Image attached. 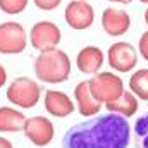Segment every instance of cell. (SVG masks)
Returning a JSON list of instances; mask_svg holds the SVG:
<instances>
[{
	"label": "cell",
	"instance_id": "15",
	"mask_svg": "<svg viewBox=\"0 0 148 148\" xmlns=\"http://www.w3.org/2000/svg\"><path fill=\"white\" fill-rule=\"evenodd\" d=\"M26 115L12 107H0V133H17L24 129Z\"/></svg>",
	"mask_w": 148,
	"mask_h": 148
},
{
	"label": "cell",
	"instance_id": "22",
	"mask_svg": "<svg viewBox=\"0 0 148 148\" xmlns=\"http://www.w3.org/2000/svg\"><path fill=\"white\" fill-rule=\"evenodd\" d=\"M0 148H14V147H12V143L7 138H2L0 136Z\"/></svg>",
	"mask_w": 148,
	"mask_h": 148
},
{
	"label": "cell",
	"instance_id": "18",
	"mask_svg": "<svg viewBox=\"0 0 148 148\" xmlns=\"http://www.w3.org/2000/svg\"><path fill=\"white\" fill-rule=\"evenodd\" d=\"M29 0H0V10L9 14V16H16L24 12V9L28 7Z\"/></svg>",
	"mask_w": 148,
	"mask_h": 148
},
{
	"label": "cell",
	"instance_id": "24",
	"mask_svg": "<svg viewBox=\"0 0 148 148\" xmlns=\"http://www.w3.org/2000/svg\"><path fill=\"white\" fill-rule=\"evenodd\" d=\"M143 19H145V23H147V26H148V7L145 9V14H143Z\"/></svg>",
	"mask_w": 148,
	"mask_h": 148
},
{
	"label": "cell",
	"instance_id": "25",
	"mask_svg": "<svg viewBox=\"0 0 148 148\" xmlns=\"http://www.w3.org/2000/svg\"><path fill=\"white\" fill-rule=\"evenodd\" d=\"M140 2H141V3H147V5H148V0H140Z\"/></svg>",
	"mask_w": 148,
	"mask_h": 148
},
{
	"label": "cell",
	"instance_id": "16",
	"mask_svg": "<svg viewBox=\"0 0 148 148\" xmlns=\"http://www.w3.org/2000/svg\"><path fill=\"white\" fill-rule=\"evenodd\" d=\"M129 90L138 97V100L148 102V69H138L129 77Z\"/></svg>",
	"mask_w": 148,
	"mask_h": 148
},
{
	"label": "cell",
	"instance_id": "4",
	"mask_svg": "<svg viewBox=\"0 0 148 148\" xmlns=\"http://www.w3.org/2000/svg\"><path fill=\"white\" fill-rule=\"evenodd\" d=\"M28 33L21 23L5 21L0 24V53L16 55L26 50Z\"/></svg>",
	"mask_w": 148,
	"mask_h": 148
},
{
	"label": "cell",
	"instance_id": "12",
	"mask_svg": "<svg viewBox=\"0 0 148 148\" xmlns=\"http://www.w3.org/2000/svg\"><path fill=\"white\" fill-rule=\"evenodd\" d=\"M43 103H45V110L48 112L52 117H57V119L69 117L74 112V109H76L71 97L67 93L57 91V90H47Z\"/></svg>",
	"mask_w": 148,
	"mask_h": 148
},
{
	"label": "cell",
	"instance_id": "3",
	"mask_svg": "<svg viewBox=\"0 0 148 148\" xmlns=\"http://www.w3.org/2000/svg\"><path fill=\"white\" fill-rule=\"evenodd\" d=\"M41 98V88L36 81L21 76L16 77L7 88V100L21 109H33Z\"/></svg>",
	"mask_w": 148,
	"mask_h": 148
},
{
	"label": "cell",
	"instance_id": "1",
	"mask_svg": "<svg viewBox=\"0 0 148 148\" xmlns=\"http://www.w3.org/2000/svg\"><path fill=\"white\" fill-rule=\"evenodd\" d=\"M131 126L119 114L95 115L67 129L62 148H127L131 141Z\"/></svg>",
	"mask_w": 148,
	"mask_h": 148
},
{
	"label": "cell",
	"instance_id": "14",
	"mask_svg": "<svg viewBox=\"0 0 148 148\" xmlns=\"http://www.w3.org/2000/svg\"><path fill=\"white\" fill-rule=\"evenodd\" d=\"M105 107H107L109 112L119 114V115L129 119V117H133V115L138 112V107H140V105H138V97H136L131 90H129V91L124 90L119 98H115V100H112L109 103H105Z\"/></svg>",
	"mask_w": 148,
	"mask_h": 148
},
{
	"label": "cell",
	"instance_id": "2",
	"mask_svg": "<svg viewBox=\"0 0 148 148\" xmlns=\"http://www.w3.org/2000/svg\"><path fill=\"white\" fill-rule=\"evenodd\" d=\"M33 67L40 81L48 84H59L67 81L71 76V59L64 50L57 47L40 52V55L35 59Z\"/></svg>",
	"mask_w": 148,
	"mask_h": 148
},
{
	"label": "cell",
	"instance_id": "19",
	"mask_svg": "<svg viewBox=\"0 0 148 148\" xmlns=\"http://www.w3.org/2000/svg\"><path fill=\"white\" fill-rule=\"evenodd\" d=\"M33 3L40 10H53L62 3V0H33Z\"/></svg>",
	"mask_w": 148,
	"mask_h": 148
},
{
	"label": "cell",
	"instance_id": "10",
	"mask_svg": "<svg viewBox=\"0 0 148 148\" xmlns=\"http://www.w3.org/2000/svg\"><path fill=\"white\" fill-rule=\"evenodd\" d=\"M100 23L103 31L109 36H124L131 28V16L124 9L109 7V9H103Z\"/></svg>",
	"mask_w": 148,
	"mask_h": 148
},
{
	"label": "cell",
	"instance_id": "17",
	"mask_svg": "<svg viewBox=\"0 0 148 148\" xmlns=\"http://www.w3.org/2000/svg\"><path fill=\"white\" fill-rule=\"evenodd\" d=\"M133 145L134 148H148V112L136 119L133 127Z\"/></svg>",
	"mask_w": 148,
	"mask_h": 148
},
{
	"label": "cell",
	"instance_id": "11",
	"mask_svg": "<svg viewBox=\"0 0 148 148\" xmlns=\"http://www.w3.org/2000/svg\"><path fill=\"white\" fill-rule=\"evenodd\" d=\"M74 100H76V109L83 117H95L100 114L102 109V102L95 98L91 86H90V79L81 81L76 84L74 88Z\"/></svg>",
	"mask_w": 148,
	"mask_h": 148
},
{
	"label": "cell",
	"instance_id": "23",
	"mask_svg": "<svg viewBox=\"0 0 148 148\" xmlns=\"http://www.w3.org/2000/svg\"><path fill=\"white\" fill-rule=\"evenodd\" d=\"M112 3H122V5H127V3H131L133 0H109Z\"/></svg>",
	"mask_w": 148,
	"mask_h": 148
},
{
	"label": "cell",
	"instance_id": "7",
	"mask_svg": "<svg viewBox=\"0 0 148 148\" xmlns=\"http://www.w3.org/2000/svg\"><path fill=\"white\" fill-rule=\"evenodd\" d=\"M107 62L117 73H129L138 64V50L129 41H115L107 50Z\"/></svg>",
	"mask_w": 148,
	"mask_h": 148
},
{
	"label": "cell",
	"instance_id": "21",
	"mask_svg": "<svg viewBox=\"0 0 148 148\" xmlns=\"http://www.w3.org/2000/svg\"><path fill=\"white\" fill-rule=\"evenodd\" d=\"M5 83H7V71H5V67L0 64V88H2Z\"/></svg>",
	"mask_w": 148,
	"mask_h": 148
},
{
	"label": "cell",
	"instance_id": "13",
	"mask_svg": "<svg viewBox=\"0 0 148 148\" xmlns=\"http://www.w3.org/2000/svg\"><path fill=\"white\" fill-rule=\"evenodd\" d=\"M103 62H105V55L95 45H88V47L81 48L77 52V57H76V66H77V69L83 74L100 73Z\"/></svg>",
	"mask_w": 148,
	"mask_h": 148
},
{
	"label": "cell",
	"instance_id": "20",
	"mask_svg": "<svg viewBox=\"0 0 148 148\" xmlns=\"http://www.w3.org/2000/svg\"><path fill=\"white\" fill-rule=\"evenodd\" d=\"M138 53L148 62V29L140 36V41H138Z\"/></svg>",
	"mask_w": 148,
	"mask_h": 148
},
{
	"label": "cell",
	"instance_id": "9",
	"mask_svg": "<svg viewBox=\"0 0 148 148\" xmlns=\"http://www.w3.org/2000/svg\"><path fill=\"white\" fill-rule=\"evenodd\" d=\"M23 131H24L26 138L35 147H47V145H50L53 136H55V127H53L52 121L43 117V115H35V117L26 119V124H24Z\"/></svg>",
	"mask_w": 148,
	"mask_h": 148
},
{
	"label": "cell",
	"instance_id": "6",
	"mask_svg": "<svg viewBox=\"0 0 148 148\" xmlns=\"http://www.w3.org/2000/svg\"><path fill=\"white\" fill-rule=\"evenodd\" d=\"M60 38H62L60 28L52 21H38L29 29V43L35 50L40 52L57 48Z\"/></svg>",
	"mask_w": 148,
	"mask_h": 148
},
{
	"label": "cell",
	"instance_id": "8",
	"mask_svg": "<svg viewBox=\"0 0 148 148\" xmlns=\"http://www.w3.org/2000/svg\"><path fill=\"white\" fill-rule=\"evenodd\" d=\"M64 19L74 31H84L95 23V10L88 0H71L66 5Z\"/></svg>",
	"mask_w": 148,
	"mask_h": 148
},
{
	"label": "cell",
	"instance_id": "5",
	"mask_svg": "<svg viewBox=\"0 0 148 148\" xmlns=\"http://www.w3.org/2000/svg\"><path fill=\"white\" fill-rule=\"evenodd\" d=\"M91 91L97 100L102 103H109L112 100L119 98L124 91V81L117 76L115 73H97L95 77L90 79Z\"/></svg>",
	"mask_w": 148,
	"mask_h": 148
}]
</instances>
